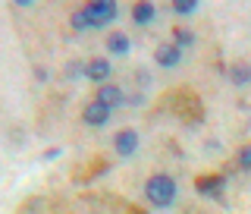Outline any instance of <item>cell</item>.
<instances>
[{
	"instance_id": "5b68a950",
	"label": "cell",
	"mask_w": 251,
	"mask_h": 214,
	"mask_svg": "<svg viewBox=\"0 0 251 214\" xmlns=\"http://www.w3.org/2000/svg\"><path fill=\"white\" fill-rule=\"evenodd\" d=\"M94 101H98V104H104L107 110H116V107L126 104V92L120 89V85L104 82V85H98V94H94Z\"/></svg>"
},
{
	"instance_id": "9c48e42d",
	"label": "cell",
	"mask_w": 251,
	"mask_h": 214,
	"mask_svg": "<svg viewBox=\"0 0 251 214\" xmlns=\"http://www.w3.org/2000/svg\"><path fill=\"white\" fill-rule=\"evenodd\" d=\"M104 47L113 54V57H126V54L132 51V38L126 35V31H110L107 41H104Z\"/></svg>"
},
{
	"instance_id": "7c38bea8",
	"label": "cell",
	"mask_w": 251,
	"mask_h": 214,
	"mask_svg": "<svg viewBox=\"0 0 251 214\" xmlns=\"http://www.w3.org/2000/svg\"><path fill=\"white\" fill-rule=\"evenodd\" d=\"M229 79L239 85V89H245V85L251 82V69L245 66V63H235V66H229Z\"/></svg>"
},
{
	"instance_id": "9a60e30c",
	"label": "cell",
	"mask_w": 251,
	"mask_h": 214,
	"mask_svg": "<svg viewBox=\"0 0 251 214\" xmlns=\"http://www.w3.org/2000/svg\"><path fill=\"white\" fill-rule=\"evenodd\" d=\"M69 26H73L75 31H88V19H85V13L82 10L73 13V16H69Z\"/></svg>"
},
{
	"instance_id": "5bb4252c",
	"label": "cell",
	"mask_w": 251,
	"mask_h": 214,
	"mask_svg": "<svg viewBox=\"0 0 251 214\" xmlns=\"http://www.w3.org/2000/svg\"><path fill=\"white\" fill-rule=\"evenodd\" d=\"M239 170H251V145H242L239 148Z\"/></svg>"
},
{
	"instance_id": "30bf717a",
	"label": "cell",
	"mask_w": 251,
	"mask_h": 214,
	"mask_svg": "<svg viewBox=\"0 0 251 214\" xmlns=\"http://www.w3.org/2000/svg\"><path fill=\"white\" fill-rule=\"evenodd\" d=\"M154 19H157V6H154V3H148V0H141V3H135V6H132V22H135V26L148 29V26H151Z\"/></svg>"
},
{
	"instance_id": "ba28073f",
	"label": "cell",
	"mask_w": 251,
	"mask_h": 214,
	"mask_svg": "<svg viewBox=\"0 0 251 214\" xmlns=\"http://www.w3.org/2000/svg\"><path fill=\"white\" fill-rule=\"evenodd\" d=\"M154 60H157V66H163V69H176L179 63H182V51L173 47V44H160L154 51Z\"/></svg>"
},
{
	"instance_id": "6da1fadb",
	"label": "cell",
	"mask_w": 251,
	"mask_h": 214,
	"mask_svg": "<svg viewBox=\"0 0 251 214\" xmlns=\"http://www.w3.org/2000/svg\"><path fill=\"white\" fill-rule=\"evenodd\" d=\"M176 195H179V186H176V180H173L170 173H154V177L145 183V199L160 211L173 208V205H176Z\"/></svg>"
},
{
	"instance_id": "4fadbf2b",
	"label": "cell",
	"mask_w": 251,
	"mask_h": 214,
	"mask_svg": "<svg viewBox=\"0 0 251 214\" xmlns=\"http://www.w3.org/2000/svg\"><path fill=\"white\" fill-rule=\"evenodd\" d=\"M201 10V3H195V0H176V3H173V13L176 16H195Z\"/></svg>"
},
{
	"instance_id": "52a82bcc",
	"label": "cell",
	"mask_w": 251,
	"mask_h": 214,
	"mask_svg": "<svg viewBox=\"0 0 251 214\" xmlns=\"http://www.w3.org/2000/svg\"><path fill=\"white\" fill-rule=\"evenodd\" d=\"M113 148H116V154H120V157H132V154L138 152V132L132 129V126H129V129H120L113 136Z\"/></svg>"
},
{
	"instance_id": "7a4b0ae2",
	"label": "cell",
	"mask_w": 251,
	"mask_h": 214,
	"mask_svg": "<svg viewBox=\"0 0 251 214\" xmlns=\"http://www.w3.org/2000/svg\"><path fill=\"white\" fill-rule=\"evenodd\" d=\"M82 13H85V19H88V29H104L110 22H116L120 6H116L113 0H94V3L82 6Z\"/></svg>"
},
{
	"instance_id": "277c9868",
	"label": "cell",
	"mask_w": 251,
	"mask_h": 214,
	"mask_svg": "<svg viewBox=\"0 0 251 214\" xmlns=\"http://www.w3.org/2000/svg\"><path fill=\"white\" fill-rule=\"evenodd\" d=\"M110 117H113V110H107L104 104H98V101H88L82 110V123L91 126V129H104L110 123Z\"/></svg>"
},
{
	"instance_id": "3957f363",
	"label": "cell",
	"mask_w": 251,
	"mask_h": 214,
	"mask_svg": "<svg viewBox=\"0 0 251 214\" xmlns=\"http://www.w3.org/2000/svg\"><path fill=\"white\" fill-rule=\"evenodd\" d=\"M226 183H229V177H226V173H217V177H201L198 183H195V189H198V195H207V199H214V202H223Z\"/></svg>"
},
{
	"instance_id": "8fae6325",
	"label": "cell",
	"mask_w": 251,
	"mask_h": 214,
	"mask_svg": "<svg viewBox=\"0 0 251 214\" xmlns=\"http://www.w3.org/2000/svg\"><path fill=\"white\" fill-rule=\"evenodd\" d=\"M195 41H198V38H195V31L192 29H182V26H176L173 29V47H179V51H185V47H195Z\"/></svg>"
},
{
	"instance_id": "8992f818",
	"label": "cell",
	"mask_w": 251,
	"mask_h": 214,
	"mask_svg": "<svg viewBox=\"0 0 251 214\" xmlns=\"http://www.w3.org/2000/svg\"><path fill=\"white\" fill-rule=\"evenodd\" d=\"M110 73H113V66H110L107 57H94V60L85 63V69H82V76L88 79V82H94V85H104L110 79Z\"/></svg>"
}]
</instances>
